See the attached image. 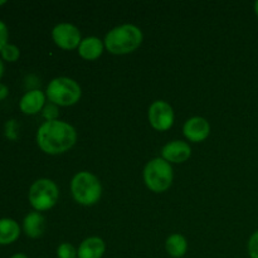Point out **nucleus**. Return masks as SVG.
I'll list each match as a JSON object with an SVG mask.
<instances>
[{
  "mask_svg": "<svg viewBox=\"0 0 258 258\" xmlns=\"http://www.w3.org/2000/svg\"><path fill=\"white\" fill-rule=\"evenodd\" d=\"M77 141V131L68 122L60 120L45 121L37 131V144L42 151L58 155L72 149Z\"/></svg>",
  "mask_w": 258,
  "mask_h": 258,
  "instance_id": "obj_1",
  "label": "nucleus"
},
{
  "mask_svg": "<svg viewBox=\"0 0 258 258\" xmlns=\"http://www.w3.org/2000/svg\"><path fill=\"white\" fill-rule=\"evenodd\" d=\"M144 39L143 32L134 24H122L113 28L106 34L105 47L116 55L128 54L141 45Z\"/></svg>",
  "mask_w": 258,
  "mask_h": 258,
  "instance_id": "obj_2",
  "label": "nucleus"
},
{
  "mask_svg": "<svg viewBox=\"0 0 258 258\" xmlns=\"http://www.w3.org/2000/svg\"><path fill=\"white\" fill-rule=\"evenodd\" d=\"M71 193L78 204L93 206L102 196V185L95 174L90 171H80L71 180Z\"/></svg>",
  "mask_w": 258,
  "mask_h": 258,
  "instance_id": "obj_3",
  "label": "nucleus"
},
{
  "mask_svg": "<svg viewBox=\"0 0 258 258\" xmlns=\"http://www.w3.org/2000/svg\"><path fill=\"white\" fill-rule=\"evenodd\" d=\"M45 96L52 103L57 106L76 105L82 96L81 86L70 77H57L49 82Z\"/></svg>",
  "mask_w": 258,
  "mask_h": 258,
  "instance_id": "obj_4",
  "label": "nucleus"
},
{
  "mask_svg": "<svg viewBox=\"0 0 258 258\" xmlns=\"http://www.w3.org/2000/svg\"><path fill=\"white\" fill-rule=\"evenodd\" d=\"M174 173L170 163L163 158H154L144 168V181L154 193H163L170 188Z\"/></svg>",
  "mask_w": 258,
  "mask_h": 258,
  "instance_id": "obj_5",
  "label": "nucleus"
},
{
  "mask_svg": "<svg viewBox=\"0 0 258 258\" xmlns=\"http://www.w3.org/2000/svg\"><path fill=\"white\" fill-rule=\"evenodd\" d=\"M59 198V189L57 184L47 178L35 180L29 189L30 206L35 212L49 211L57 204Z\"/></svg>",
  "mask_w": 258,
  "mask_h": 258,
  "instance_id": "obj_6",
  "label": "nucleus"
},
{
  "mask_svg": "<svg viewBox=\"0 0 258 258\" xmlns=\"http://www.w3.org/2000/svg\"><path fill=\"white\" fill-rule=\"evenodd\" d=\"M150 125L158 131H166L174 123V110L166 101H154L148 112Z\"/></svg>",
  "mask_w": 258,
  "mask_h": 258,
  "instance_id": "obj_7",
  "label": "nucleus"
},
{
  "mask_svg": "<svg viewBox=\"0 0 258 258\" xmlns=\"http://www.w3.org/2000/svg\"><path fill=\"white\" fill-rule=\"evenodd\" d=\"M52 38L55 44L66 50L75 49L82 42L80 29L71 23H59L52 30Z\"/></svg>",
  "mask_w": 258,
  "mask_h": 258,
  "instance_id": "obj_8",
  "label": "nucleus"
},
{
  "mask_svg": "<svg viewBox=\"0 0 258 258\" xmlns=\"http://www.w3.org/2000/svg\"><path fill=\"white\" fill-rule=\"evenodd\" d=\"M183 134L191 143H202L211 134V125L201 116H194L185 121L183 126Z\"/></svg>",
  "mask_w": 258,
  "mask_h": 258,
  "instance_id": "obj_9",
  "label": "nucleus"
},
{
  "mask_svg": "<svg viewBox=\"0 0 258 258\" xmlns=\"http://www.w3.org/2000/svg\"><path fill=\"white\" fill-rule=\"evenodd\" d=\"M191 155V148L188 143L181 140H174L168 143L161 149V158L168 163H184Z\"/></svg>",
  "mask_w": 258,
  "mask_h": 258,
  "instance_id": "obj_10",
  "label": "nucleus"
},
{
  "mask_svg": "<svg viewBox=\"0 0 258 258\" xmlns=\"http://www.w3.org/2000/svg\"><path fill=\"white\" fill-rule=\"evenodd\" d=\"M45 106V95L39 90L28 91L19 102V108L25 115H35Z\"/></svg>",
  "mask_w": 258,
  "mask_h": 258,
  "instance_id": "obj_11",
  "label": "nucleus"
},
{
  "mask_svg": "<svg viewBox=\"0 0 258 258\" xmlns=\"http://www.w3.org/2000/svg\"><path fill=\"white\" fill-rule=\"evenodd\" d=\"M106 251V244L100 237H88L81 242L77 248L78 258H102Z\"/></svg>",
  "mask_w": 258,
  "mask_h": 258,
  "instance_id": "obj_12",
  "label": "nucleus"
},
{
  "mask_svg": "<svg viewBox=\"0 0 258 258\" xmlns=\"http://www.w3.org/2000/svg\"><path fill=\"white\" fill-rule=\"evenodd\" d=\"M105 43L97 37H87L78 45V54L86 60H95L101 57Z\"/></svg>",
  "mask_w": 258,
  "mask_h": 258,
  "instance_id": "obj_13",
  "label": "nucleus"
},
{
  "mask_svg": "<svg viewBox=\"0 0 258 258\" xmlns=\"http://www.w3.org/2000/svg\"><path fill=\"white\" fill-rule=\"evenodd\" d=\"M24 233L30 238H39L45 229V219L40 212H30L23 221Z\"/></svg>",
  "mask_w": 258,
  "mask_h": 258,
  "instance_id": "obj_14",
  "label": "nucleus"
},
{
  "mask_svg": "<svg viewBox=\"0 0 258 258\" xmlns=\"http://www.w3.org/2000/svg\"><path fill=\"white\" fill-rule=\"evenodd\" d=\"M20 227L14 219L2 218L0 219V244L7 246L12 244L19 238Z\"/></svg>",
  "mask_w": 258,
  "mask_h": 258,
  "instance_id": "obj_15",
  "label": "nucleus"
},
{
  "mask_svg": "<svg viewBox=\"0 0 258 258\" xmlns=\"http://www.w3.org/2000/svg\"><path fill=\"white\" fill-rule=\"evenodd\" d=\"M166 252L173 258H181L188 251V242L185 237L179 233H174L168 237L165 242Z\"/></svg>",
  "mask_w": 258,
  "mask_h": 258,
  "instance_id": "obj_16",
  "label": "nucleus"
},
{
  "mask_svg": "<svg viewBox=\"0 0 258 258\" xmlns=\"http://www.w3.org/2000/svg\"><path fill=\"white\" fill-rule=\"evenodd\" d=\"M0 53H2L3 59L7 60V62H15L20 57L19 48L14 44H9V43L3 48V50Z\"/></svg>",
  "mask_w": 258,
  "mask_h": 258,
  "instance_id": "obj_17",
  "label": "nucleus"
},
{
  "mask_svg": "<svg viewBox=\"0 0 258 258\" xmlns=\"http://www.w3.org/2000/svg\"><path fill=\"white\" fill-rule=\"evenodd\" d=\"M57 257L58 258H78L77 249H76L71 243L64 242V243L58 246Z\"/></svg>",
  "mask_w": 258,
  "mask_h": 258,
  "instance_id": "obj_18",
  "label": "nucleus"
},
{
  "mask_svg": "<svg viewBox=\"0 0 258 258\" xmlns=\"http://www.w3.org/2000/svg\"><path fill=\"white\" fill-rule=\"evenodd\" d=\"M43 112V117L45 118L47 121H54L58 120V106L54 105V103H48V105L44 106V108L42 110Z\"/></svg>",
  "mask_w": 258,
  "mask_h": 258,
  "instance_id": "obj_19",
  "label": "nucleus"
},
{
  "mask_svg": "<svg viewBox=\"0 0 258 258\" xmlns=\"http://www.w3.org/2000/svg\"><path fill=\"white\" fill-rule=\"evenodd\" d=\"M247 249H248L249 257L258 258V231L254 232V233L249 237Z\"/></svg>",
  "mask_w": 258,
  "mask_h": 258,
  "instance_id": "obj_20",
  "label": "nucleus"
},
{
  "mask_svg": "<svg viewBox=\"0 0 258 258\" xmlns=\"http://www.w3.org/2000/svg\"><path fill=\"white\" fill-rule=\"evenodd\" d=\"M8 37H9V33H8L7 25L3 20H0V52L8 44Z\"/></svg>",
  "mask_w": 258,
  "mask_h": 258,
  "instance_id": "obj_21",
  "label": "nucleus"
},
{
  "mask_svg": "<svg viewBox=\"0 0 258 258\" xmlns=\"http://www.w3.org/2000/svg\"><path fill=\"white\" fill-rule=\"evenodd\" d=\"M9 95V88L4 85V83H0V101L4 100Z\"/></svg>",
  "mask_w": 258,
  "mask_h": 258,
  "instance_id": "obj_22",
  "label": "nucleus"
},
{
  "mask_svg": "<svg viewBox=\"0 0 258 258\" xmlns=\"http://www.w3.org/2000/svg\"><path fill=\"white\" fill-rule=\"evenodd\" d=\"M4 63H3V60L0 59V78L3 77V75H4Z\"/></svg>",
  "mask_w": 258,
  "mask_h": 258,
  "instance_id": "obj_23",
  "label": "nucleus"
},
{
  "mask_svg": "<svg viewBox=\"0 0 258 258\" xmlns=\"http://www.w3.org/2000/svg\"><path fill=\"white\" fill-rule=\"evenodd\" d=\"M10 258H28V257L25 256L24 253H15V254H13Z\"/></svg>",
  "mask_w": 258,
  "mask_h": 258,
  "instance_id": "obj_24",
  "label": "nucleus"
},
{
  "mask_svg": "<svg viewBox=\"0 0 258 258\" xmlns=\"http://www.w3.org/2000/svg\"><path fill=\"white\" fill-rule=\"evenodd\" d=\"M254 13H256L257 18H258V0L256 3H254Z\"/></svg>",
  "mask_w": 258,
  "mask_h": 258,
  "instance_id": "obj_25",
  "label": "nucleus"
},
{
  "mask_svg": "<svg viewBox=\"0 0 258 258\" xmlns=\"http://www.w3.org/2000/svg\"><path fill=\"white\" fill-rule=\"evenodd\" d=\"M5 3H7V2H5V0H0V5H4Z\"/></svg>",
  "mask_w": 258,
  "mask_h": 258,
  "instance_id": "obj_26",
  "label": "nucleus"
}]
</instances>
